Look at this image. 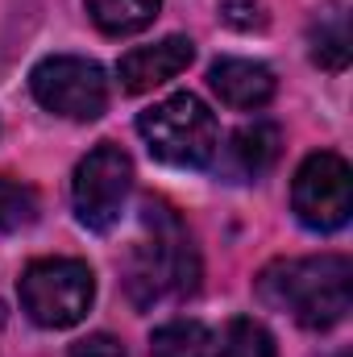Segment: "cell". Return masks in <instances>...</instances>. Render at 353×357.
Returning a JSON list of instances; mask_svg holds the SVG:
<instances>
[{"instance_id":"obj_1","label":"cell","mask_w":353,"mask_h":357,"mask_svg":"<svg viewBox=\"0 0 353 357\" xmlns=\"http://www.w3.org/2000/svg\"><path fill=\"white\" fill-rule=\"evenodd\" d=\"M258 295L270 307L291 312L303 328H333L353 307V266L341 254L274 262L258 278Z\"/></svg>"},{"instance_id":"obj_2","label":"cell","mask_w":353,"mask_h":357,"mask_svg":"<svg viewBox=\"0 0 353 357\" xmlns=\"http://www.w3.org/2000/svg\"><path fill=\"white\" fill-rule=\"evenodd\" d=\"M137 133L146 137L150 154L167 167H187L200 171L220 154V129L208 104L191 91H179L171 100L146 108L137 116Z\"/></svg>"},{"instance_id":"obj_3","label":"cell","mask_w":353,"mask_h":357,"mask_svg":"<svg viewBox=\"0 0 353 357\" xmlns=\"http://www.w3.org/2000/svg\"><path fill=\"white\" fill-rule=\"evenodd\" d=\"M17 295L38 328H71L96 299V274L80 258H38L25 266Z\"/></svg>"},{"instance_id":"obj_4","label":"cell","mask_w":353,"mask_h":357,"mask_svg":"<svg viewBox=\"0 0 353 357\" xmlns=\"http://www.w3.org/2000/svg\"><path fill=\"white\" fill-rule=\"evenodd\" d=\"M146 229H150V237L137 245L133 278H129L133 291L146 282V291L137 299L150 303V299H163V295H191L195 282H200V258L191 250L187 229L179 225L163 204L146 208Z\"/></svg>"},{"instance_id":"obj_5","label":"cell","mask_w":353,"mask_h":357,"mask_svg":"<svg viewBox=\"0 0 353 357\" xmlns=\"http://www.w3.org/2000/svg\"><path fill=\"white\" fill-rule=\"evenodd\" d=\"M129 191H133L129 154L121 146H112V142H100L75 167V178H71V199H75L80 225L91 229V233H108L121 220Z\"/></svg>"},{"instance_id":"obj_6","label":"cell","mask_w":353,"mask_h":357,"mask_svg":"<svg viewBox=\"0 0 353 357\" xmlns=\"http://www.w3.org/2000/svg\"><path fill=\"white\" fill-rule=\"evenodd\" d=\"M33 100L67 121H96L108 108V79L100 63L75 59V54H50L29 75Z\"/></svg>"},{"instance_id":"obj_7","label":"cell","mask_w":353,"mask_h":357,"mask_svg":"<svg viewBox=\"0 0 353 357\" xmlns=\"http://www.w3.org/2000/svg\"><path fill=\"white\" fill-rule=\"evenodd\" d=\"M295 216L316 233H337L353 212V175L341 154H308L291 183Z\"/></svg>"},{"instance_id":"obj_8","label":"cell","mask_w":353,"mask_h":357,"mask_svg":"<svg viewBox=\"0 0 353 357\" xmlns=\"http://www.w3.org/2000/svg\"><path fill=\"white\" fill-rule=\"evenodd\" d=\"M191 59H195L191 38H179L175 33V38H163V42H154V46H137V50H129V54L121 59L117 75H121V88L125 91L142 96V91L163 88L167 79H175L179 71H187Z\"/></svg>"},{"instance_id":"obj_9","label":"cell","mask_w":353,"mask_h":357,"mask_svg":"<svg viewBox=\"0 0 353 357\" xmlns=\"http://www.w3.org/2000/svg\"><path fill=\"white\" fill-rule=\"evenodd\" d=\"M208 84L229 108L254 112V108L270 104V96H274V71L254 59H220V63H212Z\"/></svg>"},{"instance_id":"obj_10","label":"cell","mask_w":353,"mask_h":357,"mask_svg":"<svg viewBox=\"0 0 353 357\" xmlns=\"http://www.w3.org/2000/svg\"><path fill=\"white\" fill-rule=\"evenodd\" d=\"M278 150H283L278 125H270V121L241 125V129L229 137V146H225V171L233 178H241V183H246V178H258L274 167Z\"/></svg>"},{"instance_id":"obj_11","label":"cell","mask_w":353,"mask_h":357,"mask_svg":"<svg viewBox=\"0 0 353 357\" xmlns=\"http://www.w3.org/2000/svg\"><path fill=\"white\" fill-rule=\"evenodd\" d=\"M308 42H312V59H316L324 71H345L350 59H353L350 4H345V0H329V4L312 17Z\"/></svg>"},{"instance_id":"obj_12","label":"cell","mask_w":353,"mask_h":357,"mask_svg":"<svg viewBox=\"0 0 353 357\" xmlns=\"http://www.w3.org/2000/svg\"><path fill=\"white\" fill-rule=\"evenodd\" d=\"M84 4H88L96 29H104L112 38H125V33L146 29L158 17V4L163 0H84Z\"/></svg>"},{"instance_id":"obj_13","label":"cell","mask_w":353,"mask_h":357,"mask_svg":"<svg viewBox=\"0 0 353 357\" xmlns=\"http://www.w3.org/2000/svg\"><path fill=\"white\" fill-rule=\"evenodd\" d=\"M212 354V333L200 320H171L154 328L150 357H208Z\"/></svg>"},{"instance_id":"obj_14","label":"cell","mask_w":353,"mask_h":357,"mask_svg":"<svg viewBox=\"0 0 353 357\" xmlns=\"http://www.w3.org/2000/svg\"><path fill=\"white\" fill-rule=\"evenodd\" d=\"M42 212V199L33 187L17 183V178H4L0 175V233H21L38 220Z\"/></svg>"},{"instance_id":"obj_15","label":"cell","mask_w":353,"mask_h":357,"mask_svg":"<svg viewBox=\"0 0 353 357\" xmlns=\"http://www.w3.org/2000/svg\"><path fill=\"white\" fill-rule=\"evenodd\" d=\"M220 357H274V337L254 316H237L220 337Z\"/></svg>"},{"instance_id":"obj_16","label":"cell","mask_w":353,"mask_h":357,"mask_svg":"<svg viewBox=\"0 0 353 357\" xmlns=\"http://www.w3.org/2000/svg\"><path fill=\"white\" fill-rule=\"evenodd\" d=\"M71 357H125V345L108 333H91V337L71 345Z\"/></svg>"},{"instance_id":"obj_17","label":"cell","mask_w":353,"mask_h":357,"mask_svg":"<svg viewBox=\"0 0 353 357\" xmlns=\"http://www.w3.org/2000/svg\"><path fill=\"white\" fill-rule=\"evenodd\" d=\"M220 13H225V21L237 25V29H254V25H262V4H258V0H225Z\"/></svg>"}]
</instances>
